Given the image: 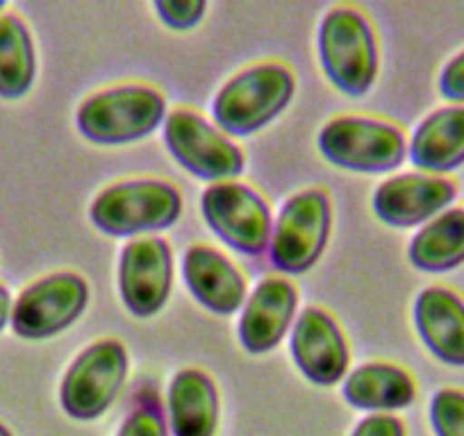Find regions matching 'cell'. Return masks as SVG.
I'll return each mask as SVG.
<instances>
[{"label": "cell", "mask_w": 464, "mask_h": 436, "mask_svg": "<svg viewBox=\"0 0 464 436\" xmlns=\"http://www.w3.org/2000/svg\"><path fill=\"white\" fill-rule=\"evenodd\" d=\"M353 436H405V425L396 416H367L358 422Z\"/></svg>", "instance_id": "obj_26"}, {"label": "cell", "mask_w": 464, "mask_h": 436, "mask_svg": "<svg viewBox=\"0 0 464 436\" xmlns=\"http://www.w3.org/2000/svg\"><path fill=\"white\" fill-rule=\"evenodd\" d=\"M3 10H5V3H0V14H3Z\"/></svg>", "instance_id": "obj_29"}, {"label": "cell", "mask_w": 464, "mask_h": 436, "mask_svg": "<svg viewBox=\"0 0 464 436\" xmlns=\"http://www.w3.org/2000/svg\"><path fill=\"white\" fill-rule=\"evenodd\" d=\"M119 436H169L162 407L153 400L137 404L119 430Z\"/></svg>", "instance_id": "obj_23"}, {"label": "cell", "mask_w": 464, "mask_h": 436, "mask_svg": "<svg viewBox=\"0 0 464 436\" xmlns=\"http://www.w3.org/2000/svg\"><path fill=\"white\" fill-rule=\"evenodd\" d=\"M343 398L351 407L364 412H396L417 398L412 375L394 364L373 362L355 368L343 382Z\"/></svg>", "instance_id": "obj_19"}, {"label": "cell", "mask_w": 464, "mask_h": 436, "mask_svg": "<svg viewBox=\"0 0 464 436\" xmlns=\"http://www.w3.org/2000/svg\"><path fill=\"white\" fill-rule=\"evenodd\" d=\"M292 357L298 371L319 386H333L346 375L348 346L328 311L307 307L292 332Z\"/></svg>", "instance_id": "obj_13"}, {"label": "cell", "mask_w": 464, "mask_h": 436, "mask_svg": "<svg viewBox=\"0 0 464 436\" xmlns=\"http://www.w3.org/2000/svg\"><path fill=\"white\" fill-rule=\"evenodd\" d=\"M0 436H12V431L5 425H0Z\"/></svg>", "instance_id": "obj_28"}, {"label": "cell", "mask_w": 464, "mask_h": 436, "mask_svg": "<svg viewBox=\"0 0 464 436\" xmlns=\"http://www.w3.org/2000/svg\"><path fill=\"white\" fill-rule=\"evenodd\" d=\"M182 198L162 180H128L102 189L92 203V221L110 237L158 232L176 223Z\"/></svg>", "instance_id": "obj_4"}, {"label": "cell", "mask_w": 464, "mask_h": 436, "mask_svg": "<svg viewBox=\"0 0 464 436\" xmlns=\"http://www.w3.org/2000/svg\"><path fill=\"white\" fill-rule=\"evenodd\" d=\"M296 82L287 66L266 62L227 80L212 102L214 121L232 137H248L274 121L292 100Z\"/></svg>", "instance_id": "obj_1"}, {"label": "cell", "mask_w": 464, "mask_h": 436, "mask_svg": "<svg viewBox=\"0 0 464 436\" xmlns=\"http://www.w3.org/2000/svg\"><path fill=\"white\" fill-rule=\"evenodd\" d=\"M37 57L28 25L16 14H0V98L16 100L30 91Z\"/></svg>", "instance_id": "obj_21"}, {"label": "cell", "mask_w": 464, "mask_h": 436, "mask_svg": "<svg viewBox=\"0 0 464 436\" xmlns=\"http://www.w3.org/2000/svg\"><path fill=\"white\" fill-rule=\"evenodd\" d=\"M410 261L426 273H449L464 264V207L428 221L410 242Z\"/></svg>", "instance_id": "obj_20"}, {"label": "cell", "mask_w": 464, "mask_h": 436, "mask_svg": "<svg viewBox=\"0 0 464 436\" xmlns=\"http://www.w3.org/2000/svg\"><path fill=\"white\" fill-rule=\"evenodd\" d=\"M169 421L173 436H214L218 425V393L203 371L187 368L169 386Z\"/></svg>", "instance_id": "obj_18"}, {"label": "cell", "mask_w": 464, "mask_h": 436, "mask_svg": "<svg viewBox=\"0 0 464 436\" xmlns=\"http://www.w3.org/2000/svg\"><path fill=\"white\" fill-rule=\"evenodd\" d=\"M173 287V255L164 239L149 237L128 243L119 261V291L123 305L140 318L155 316Z\"/></svg>", "instance_id": "obj_11"}, {"label": "cell", "mask_w": 464, "mask_h": 436, "mask_svg": "<svg viewBox=\"0 0 464 436\" xmlns=\"http://www.w3.org/2000/svg\"><path fill=\"white\" fill-rule=\"evenodd\" d=\"M89 287L75 273H53L30 284L12 307V330L30 341L51 339L82 316Z\"/></svg>", "instance_id": "obj_9"}, {"label": "cell", "mask_w": 464, "mask_h": 436, "mask_svg": "<svg viewBox=\"0 0 464 436\" xmlns=\"http://www.w3.org/2000/svg\"><path fill=\"white\" fill-rule=\"evenodd\" d=\"M191 296L214 314H235L246 300V280L226 255L209 246H191L182 260Z\"/></svg>", "instance_id": "obj_16"}, {"label": "cell", "mask_w": 464, "mask_h": 436, "mask_svg": "<svg viewBox=\"0 0 464 436\" xmlns=\"http://www.w3.org/2000/svg\"><path fill=\"white\" fill-rule=\"evenodd\" d=\"M208 3L203 0H158L155 3V12L173 30H189L200 24L205 16Z\"/></svg>", "instance_id": "obj_24"}, {"label": "cell", "mask_w": 464, "mask_h": 436, "mask_svg": "<svg viewBox=\"0 0 464 436\" xmlns=\"http://www.w3.org/2000/svg\"><path fill=\"white\" fill-rule=\"evenodd\" d=\"M324 73L346 96H364L378 73V46L367 16L355 7H334L319 30Z\"/></svg>", "instance_id": "obj_3"}, {"label": "cell", "mask_w": 464, "mask_h": 436, "mask_svg": "<svg viewBox=\"0 0 464 436\" xmlns=\"http://www.w3.org/2000/svg\"><path fill=\"white\" fill-rule=\"evenodd\" d=\"M126 377V346L116 339L96 341L66 371L60 391L62 407L75 421H93L111 407Z\"/></svg>", "instance_id": "obj_7"}, {"label": "cell", "mask_w": 464, "mask_h": 436, "mask_svg": "<svg viewBox=\"0 0 464 436\" xmlns=\"http://www.w3.org/2000/svg\"><path fill=\"white\" fill-rule=\"evenodd\" d=\"M78 130L101 146L140 141L167 121V102L160 91L141 84H123L93 93L80 105Z\"/></svg>", "instance_id": "obj_2"}, {"label": "cell", "mask_w": 464, "mask_h": 436, "mask_svg": "<svg viewBox=\"0 0 464 436\" xmlns=\"http://www.w3.org/2000/svg\"><path fill=\"white\" fill-rule=\"evenodd\" d=\"M200 209L209 230L232 251L257 257L271 243V209L260 194L242 182L208 186Z\"/></svg>", "instance_id": "obj_8"}, {"label": "cell", "mask_w": 464, "mask_h": 436, "mask_svg": "<svg viewBox=\"0 0 464 436\" xmlns=\"http://www.w3.org/2000/svg\"><path fill=\"white\" fill-rule=\"evenodd\" d=\"M12 296L10 291H7L3 284H0V332H3V327H5L7 323H10L12 318Z\"/></svg>", "instance_id": "obj_27"}, {"label": "cell", "mask_w": 464, "mask_h": 436, "mask_svg": "<svg viewBox=\"0 0 464 436\" xmlns=\"http://www.w3.org/2000/svg\"><path fill=\"white\" fill-rule=\"evenodd\" d=\"M164 144L178 164L203 180H235L244 171V153L226 135L191 109H176L164 121Z\"/></svg>", "instance_id": "obj_10"}, {"label": "cell", "mask_w": 464, "mask_h": 436, "mask_svg": "<svg viewBox=\"0 0 464 436\" xmlns=\"http://www.w3.org/2000/svg\"><path fill=\"white\" fill-rule=\"evenodd\" d=\"M430 425L435 436H464L462 389H441L432 395Z\"/></svg>", "instance_id": "obj_22"}, {"label": "cell", "mask_w": 464, "mask_h": 436, "mask_svg": "<svg viewBox=\"0 0 464 436\" xmlns=\"http://www.w3.org/2000/svg\"><path fill=\"white\" fill-rule=\"evenodd\" d=\"M319 150L330 164L346 171L385 173L403 164L408 141L392 123L367 117H339L319 132Z\"/></svg>", "instance_id": "obj_5"}, {"label": "cell", "mask_w": 464, "mask_h": 436, "mask_svg": "<svg viewBox=\"0 0 464 436\" xmlns=\"http://www.w3.org/2000/svg\"><path fill=\"white\" fill-rule=\"evenodd\" d=\"M333 209L319 189H307L287 200L271 230V264L287 275H301L319 261L330 237Z\"/></svg>", "instance_id": "obj_6"}, {"label": "cell", "mask_w": 464, "mask_h": 436, "mask_svg": "<svg viewBox=\"0 0 464 436\" xmlns=\"http://www.w3.org/2000/svg\"><path fill=\"white\" fill-rule=\"evenodd\" d=\"M455 195L458 186L449 177L405 173L378 186L373 212L392 228H414L446 212Z\"/></svg>", "instance_id": "obj_12"}, {"label": "cell", "mask_w": 464, "mask_h": 436, "mask_svg": "<svg viewBox=\"0 0 464 436\" xmlns=\"http://www.w3.org/2000/svg\"><path fill=\"white\" fill-rule=\"evenodd\" d=\"M440 93L453 105H464V51L458 52L441 71Z\"/></svg>", "instance_id": "obj_25"}, {"label": "cell", "mask_w": 464, "mask_h": 436, "mask_svg": "<svg viewBox=\"0 0 464 436\" xmlns=\"http://www.w3.org/2000/svg\"><path fill=\"white\" fill-rule=\"evenodd\" d=\"M410 157L419 171L441 175L464 166V105L440 107L412 135Z\"/></svg>", "instance_id": "obj_17"}, {"label": "cell", "mask_w": 464, "mask_h": 436, "mask_svg": "<svg viewBox=\"0 0 464 436\" xmlns=\"http://www.w3.org/2000/svg\"><path fill=\"white\" fill-rule=\"evenodd\" d=\"M298 305L296 287L287 278H266L256 287L239 320V341L253 355L274 350L287 335Z\"/></svg>", "instance_id": "obj_14"}, {"label": "cell", "mask_w": 464, "mask_h": 436, "mask_svg": "<svg viewBox=\"0 0 464 436\" xmlns=\"http://www.w3.org/2000/svg\"><path fill=\"white\" fill-rule=\"evenodd\" d=\"M414 325L423 346L446 366L464 368V298L428 287L414 300Z\"/></svg>", "instance_id": "obj_15"}]
</instances>
